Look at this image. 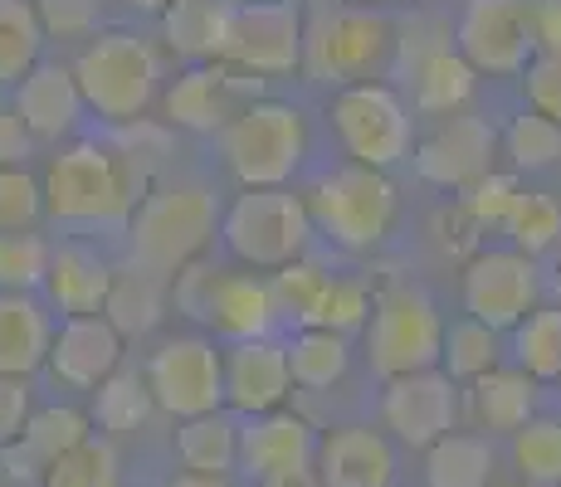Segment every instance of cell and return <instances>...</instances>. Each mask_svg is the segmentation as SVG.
I'll use <instances>...</instances> for the list:
<instances>
[{"label":"cell","instance_id":"obj_18","mask_svg":"<svg viewBox=\"0 0 561 487\" xmlns=\"http://www.w3.org/2000/svg\"><path fill=\"white\" fill-rule=\"evenodd\" d=\"M220 375H225V405L240 409V415L278 409L288 399V390H294L284 346L268 337L230 341V351H220Z\"/></svg>","mask_w":561,"mask_h":487},{"label":"cell","instance_id":"obj_23","mask_svg":"<svg viewBox=\"0 0 561 487\" xmlns=\"http://www.w3.org/2000/svg\"><path fill=\"white\" fill-rule=\"evenodd\" d=\"M107 283H113V264L83 240H64L49 244V268H45V288L49 302L64 317H79V312H103Z\"/></svg>","mask_w":561,"mask_h":487},{"label":"cell","instance_id":"obj_54","mask_svg":"<svg viewBox=\"0 0 561 487\" xmlns=\"http://www.w3.org/2000/svg\"><path fill=\"white\" fill-rule=\"evenodd\" d=\"M123 5H127V10H142V15H161L171 0H123Z\"/></svg>","mask_w":561,"mask_h":487},{"label":"cell","instance_id":"obj_22","mask_svg":"<svg viewBox=\"0 0 561 487\" xmlns=\"http://www.w3.org/2000/svg\"><path fill=\"white\" fill-rule=\"evenodd\" d=\"M396 453L376 429L347 425L318 443V483L322 487H391Z\"/></svg>","mask_w":561,"mask_h":487},{"label":"cell","instance_id":"obj_35","mask_svg":"<svg viewBox=\"0 0 561 487\" xmlns=\"http://www.w3.org/2000/svg\"><path fill=\"white\" fill-rule=\"evenodd\" d=\"M93 395H99L93 399V419H99L107 434H133L157 409L152 390H147V375H133V371H123V366H117Z\"/></svg>","mask_w":561,"mask_h":487},{"label":"cell","instance_id":"obj_10","mask_svg":"<svg viewBox=\"0 0 561 487\" xmlns=\"http://www.w3.org/2000/svg\"><path fill=\"white\" fill-rule=\"evenodd\" d=\"M220 63L244 79H278L304 63V10L294 0H244L230 15Z\"/></svg>","mask_w":561,"mask_h":487},{"label":"cell","instance_id":"obj_50","mask_svg":"<svg viewBox=\"0 0 561 487\" xmlns=\"http://www.w3.org/2000/svg\"><path fill=\"white\" fill-rule=\"evenodd\" d=\"M35 132L20 123L15 107H0V166H25L35 156Z\"/></svg>","mask_w":561,"mask_h":487},{"label":"cell","instance_id":"obj_17","mask_svg":"<svg viewBox=\"0 0 561 487\" xmlns=\"http://www.w3.org/2000/svg\"><path fill=\"white\" fill-rule=\"evenodd\" d=\"M45 366L73 390H99L107 375L123 366V337L103 312H79V317H64L59 332L49 337Z\"/></svg>","mask_w":561,"mask_h":487},{"label":"cell","instance_id":"obj_37","mask_svg":"<svg viewBox=\"0 0 561 487\" xmlns=\"http://www.w3.org/2000/svg\"><path fill=\"white\" fill-rule=\"evenodd\" d=\"M503 156L513 161V171H527V176H533V171H552L561 161V127L552 117L523 107V113L503 127Z\"/></svg>","mask_w":561,"mask_h":487},{"label":"cell","instance_id":"obj_38","mask_svg":"<svg viewBox=\"0 0 561 487\" xmlns=\"http://www.w3.org/2000/svg\"><path fill=\"white\" fill-rule=\"evenodd\" d=\"M45 487H117V453L113 443L89 434L79 449H69L64 459H54L45 473H39Z\"/></svg>","mask_w":561,"mask_h":487},{"label":"cell","instance_id":"obj_5","mask_svg":"<svg viewBox=\"0 0 561 487\" xmlns=\"http://www.w3.org/2000/svg\"><path fill=\"white\" fill-rule=\"evenodd\" d=\"M304 205H308L312 230H322L337 248H347V254H366V248L381 244L396 224V210H401L391 176L371 171V166H357V161L332 171V176H322Z\"/></svg>","mask_w":561,"mask_h":487},{"label":"cell","instance_id":"obj_19","mask_svg":"<svg viewBox=\"0 0 561 487\" xmlns=\"http://www.w3.org/2000/svg\"><path fill=\"white\" fill-rule=\"evenodd\" d=\"M312 453H318V439H312L308 419L288 415L284 405L250 415V425H240V468L250 473V483L308 468Z\"/></svg>","mask_w":561,"mask_h":487},{"label":"cell","instance_id":"obj_21","mask_svg":"<svg viewBox=\"0 0 561 487\" xmlns=\"http://www.w3.org/2000/svg\"><path fill=\"white\" fill-rule=\"evenodd\" d=\"M278 308H274V292H268V278H259L254 268L250 274H230L220 268L210 283V298H205V327L220 332L225 341H250V337H268L274 327Z\"/></svg>","mask_w":561,"mask_h":487},{"label":"cell","instance_id":"obj_12","mask_svg":"<svg viewBox=\"0 0 561 487\" xmlns=\"http://www.w3.org/2000/svg\"><path fill=\"white\" fill-rule=\"evenodd\" d=\"M147 390H152L157 409L176 419H196L225 405V375L220 351L205 337H171L161 341L147 361Z\"/></svg>","mask_w":561,"mask_h":487},{"label":"cell","instance_id":"obj_51","mask_svg":"<svg viewBox=\"0 0 561 487\" xmlns=\"http://www.w3.org/2000/svg\"><path fill=\"white\" fill-rule=\"evenodd\" d=\"M537 54H561V0H533Z\"/></svg>","mask_w":561,"mask_h":487},{"label":"cell","instance_id":"obj_42","mask_svg":"<svg viewBox=\"0 0 561 487\" xmlns=\"http://www.w3.org/2000/svg\"><path fill=\"white\" fill-rule=\"evenodd\" d=\"M513 459L527 483H561V419H527L513 434Z\"/></svg>","mask_w":561,"mask_h":487},{"label":"cell","instance_id":"obj_28","mask_svg":"<svg viewBox=\"0 0 561 487\" xmlns=\"http://www.w3.org/2000/svg\"><path fill=\"white\" fill-rule=\"evenodd\" d=\"M410 79H415V107L420 113H435V117H449V113H463L473 97V79L479 73L459 59V49L439 45L430 54H420L410 63Z\"/></svg>","mask_w":561,"mask_h":487},{"label":"cell","instance_id":"obj_33","mask_svg":"<svg viewBox=\"0 0 561 487\" xmlns=\"http://www.w3.org/2000/svg\"><path fill=\"white\" fill-rule=\"evenodd\" d=\"M89 415L73 405H49V409H35V415L25 419V429H20V453H25L30 463H35L39 473L49 468L54 459H64L69 449H79L83 439H89Z\"/></svg>","mask_w":561,"mask_h":487},{"label":"cell","instance_id":"obj_36","mask_svg":"<svg viewBox=\"0 0 561 487\" xmlns=\"http://www.w3.org/2000/svg\"><path fill=\"white\" fill-rule=\"evenodd\" d=\"M517 371L533 381H561V308H533L513 327Z\"/></svg>","mask_w":561,"mask_h":487},{"label":"cell","instance_id":"obj_46","mask_svg":"<svg viewBox=\"0 0 561 487\" xmlns=\"http://www.w3.org/2000/svg\"><path fill=\"white\" fill-rule=\"evenodd\" d=\"M35 15H39V30L45 39H89L99 35V20H103V5L99 0H35Z\"/></svg>","mask_w":561,"mask_h":487},{"label":"cell","instance_id":"obj_49","mask_svg":"<svg viewBox=\"0 0 561 487\" xmlns=\"http://www.w3.org/2000/svg\"><path fill=\"white\" fill-rule=\"evenodd\" d=\"M30 419V385L25 375H0V449L20 439Z\"/></svg>","mask_w":561,"mask_h":487},{"label":"cell","instance_id":"obj_16","mask_svg":"<svg viewBox=\"0 0 561 487\" xmlns=\"http://www.w3.org/2000/svg\"><path fill=\"white\" fill-rule=\"evenodd\" d=\"M250 97H259V79L215 63H191L176 83L167 89V127L181 132H220Z\"/></svg>","mask_w":561,"mask_h":487},{"label":"cell","instance_id":"obj_34","mask_svg":"<svg viewBox=\"0 0 561 487\" xmlns=\"http://www.w3.org/2000/svg\"><path fill=\"white\" fill-rule=\"evenodd\" d=\"M45 54V30H39L35 0H0V83L15 89Z\"/></svg>","mask_w":561,"mask_h":487},{"label":"cell","instance_id":"obj_55","mask_svg":"<svg viewBox=\"0 0 561 487\" xmlns=\"http://www.w3.org/2000/svg\"><path fill=\"white\" fill-rule=\"evenodd\" d=\"M347 5H366V10H386V5H405V0H347Z\"/></svg>","mask_w":561,"mask_h":487},{"label":"cell","instance_id":"obj_39","mask_svg":"<svg viewBox=\"0 0 561 487\" xmlns=\"http://www.w3.org/2000/svg\"><path fill=\"white\" fill-rule=\"evenodd\" d=\"M439 361H445L449 381H473V375L499 366V332H489L483 322H459L449 327V337L439 341Z\"/></svg>","mask_w":561,"mask_h":487},{"label":"cell","instance_id":"obj_32","mask_svg":"<svg viewBox=\"0 0 561 487\" xmlns=\"http://www.w3.org/2000/svg\"><path fill=\"white\" fill-rule=\"evenodd\" d=\"M284 356H288V375H294L298 390H332L352 366L347 337L328 327H304L284 346Z\"/></svg>","mask_w":561,"mask_h":487},{"label":"cell","instance_id":"obj_2","mask_svg":"<svg viewBox=\"0 0 561 487\" xmlns=\"http://www.w3.org/2000/svg\"><path fill=\"white\" fill-rule=\"evenodd\" d=\"M45 195V214L73 230H103V224H123L137 205V186L113 156L107 142H69L45 166L39 181Z\"/></svg>","mask_w":561,"mask_h":487},{"label":"cell","instance_id":"obj_30","mask_svg":"<svg viewBox=\"0 0 561 487\" xmlns=\"http://www.w3.org/2000/svg\"><path fill=\"white\" fill-rule=\"evenodd\" d=\"M103 142L113 147L117 161H123V171L133 176L137 195L152 190L157 176L167 171V161H171V127L167 123H152L147 113L133 117V123H113Z\"/></svg>","mask_w":561,"mask_h":487},{"label":"cell","instance_id":"obj_8","mask_svg":"<svg viewBox=\"0 0 561 487\" xmlns=\"http://www.w3.org/2000/svg\"><path fill=\"white\" fill-rule=\"evenodd\" d=\"M391 25H386L376 10L366 5H337L322 10L312 25H304V63L312 83H332V89H347V83L376 79L386 59H391Z\"/></svg>","mask_w":561,"mask_h":487},{"label":"cell","instance_id":"obj_15","mask_svg":"<svg viewBox=\"0 0 561 487\" xmlns=\"http://www.w3.org/2000/svg\"><path fill=\"white\" fill-rule=\"evenodd\" d=\"M381 419L410 449H430L439 434H449L459 425V385L439 366L391 375L381 395Z\"/></svg>","mask_w":561,"mask_h":487},{"label":"cell","instance_id":"obj_26","mask_svg":"<svg viewBox=\"0 0 561 487\" xmlns=\"http://www.w3.org/2000/svg\"><path fill=\"white\" fill-rule=\"evenodd\" d=\"M167 298H171V278L147 274V268L127 264L113 268V283L103 298V317L117 327V337H147L161 317H167Z\"/></svg>","mask_w":561,"mask_h":487},{"label":"cell","instance_id":"obj_57","mask_svg":"<svg viewBox=\"0 0 561 487\" xmlns=\"http://www.w3.org/2000/svg\"><path fill=\"white\" fill-rule=\"evenodd\" d=\"M240 5H244V0H240Z\"/></svg>","mask_w":561,"mask_h":487},{"label":"cell","instance_id":"obj_13","mask_svg":"<svg viewBox=\"0 0 561 487\" xmlns=\"http://www.w3.org/2000/svg\"><path fill=\"white\" fill-rule=\"evenodd\" d=\"M463 308L489 332H513L537 308V264L523 248H479L463 264Z\"/></svg>","mask_w":561,"mask_h":487},{"label":"cell","instance_id":"obj_24","mask_svg":"<svg viewBox=\"0 0 561 487\" xmlns=\"http://www.w3.org/2000/svg\"><path fill=\"white\" fill-rule=\"evenodd\" d=\"M54 322L35 292H0V375H35L49 356Z\"/></svg>","mask_w":561,"mask_h":487},{"label":"cell","instance_id":"obj_45","mask_svg":"<svg viewBox=\"0 0 561 487\" xmlns=\"http://www.w3.org/2000/svg\"><path fill=\"white\" fill-rule=\"evenodd\" d=\"M45 214L39 181L25 166H0V230H35Z\"/></svg>","mask_w":561,"mask_h":487},{"label":"cell","instance_id":"obj_52","mask_svg":"<svg viewBox=\"0 0 561 487\" xmlns=\"http://www.w3.org/2000/svg\"><path fill=\"white\" fill-rule=\"evenodd\" d=\"M254 487H322V483L312 478L308 468H298V473H278V478H264V483H254Z\"/></svg>","mask_w":561,"mask_h":487},{"label":"cell","instance_id":"obj_11","mask_svg":"<svg viewBox=\"0 0 561 487\" xmlns=\"http://www.w3.org/2000/svg\"><path fill=\"white\" fill-rule=\"evenodd\" d=\"M455 49L473 73L513 79L537 54L533 0H469L455 25Z\"/></svg>","mask_w":561,"mask_h":487},{"label":"cell","instance_id":"obj_20","mask_svg":"<svg viewBox=\"0 0 561 487\" xmlns=\"http://www.w3.org/2000/svg\"><path fill=\"white\" fill-rule=\"evenodd\" d=\"M10 107H15L20 123L35 132V142H59V137H69L73 127H79V117L89 113L79 83H73V69L45 63V59L15 83V103Z\"/></svg>","mask_w":561,"mask_h":487},{"label":"cell","instance_id":"obj_40","mask_svg":"<svg viewBox=\"0 0 561 487\" xmlns=\"http://www.w3.org/2000/svg\"><path fill=\"white\" fill-rule=\"evenodd\" d=\"M503 230L513 234V248H523V254H542V248H552L561 240V205L552 200V195L517 190Z\"/></svg>","mask_w":561,"mask_h":487},{"label":"cell","instance_id":"obj_48","mask_svg":"<svg viewBox=\"0 0 561 487\" xmlns=\"http://www.w3.org/2000/svg\"><path fill=\"white\" fill-rule=\"evenodd\" d=\"M523 93L527 107L542 117H552L561 127V54H533L523 69Z\"/></svg>","mask_w":561,"mask_h":487},{"label":"cell","instance_id":"obj_29","mask_svg":"<svg viewBox=\"0 0 561 487\" xmlns=\"http://www.w3.org/2000/svg\"><path fill=\"white\" fill-rule=\"evenodd\" d=\"M176 453L186 473H210V478H230L240 468V425L220 409L196 419H181L176 429Z\"/></svg>","mask_w":561,"mask_h":487},{"label":"cell","instance_id":"obj_43","mask_svg":"<svg viewBox=\"0 0 561 487\" xmlns=\"http://www.w3.org/2000/svg\"><path fill=\"white\" fill-rule=\"evenodd\" d=\"M366 312H371V292H366L357 278H328L308 327H328V332H342V337H347L352 327L366 322Z\"/></svg>","mask_w":561,"mask_h":487},{"label":"cell","instance_id":"obj_47","mask_svg":"<svg viewBox=\"0 0 561 487\" xmlns=\"http://www.w3.org/2000/svg\"><path fill=\"white\" fill-rule=\"evenodd\" d=\"M513 200H517V181L503 176V171H489V176H479L469 186V195H463V214H469L479 230L483 224H503L513 210Z\"/></svg>","mask_w":561,"mask_h":487},{"label":"cell","instance_id":"obj_41","mask_svg":"<svg viewBox=\"0 0 561 487\" xmlns=\"http://www.w3.org/2000/svg\"><path fill=\"white\" fill-rule=\"evenodd\" d=\"M45 268L49 244L35 230H0V292H35Z\"/></svg>","mask_w":561,"mask_h":487},{"label":"cell","instance_id":"obj_4","mask_svg":"<svg viewBox=\"0 0 561 487\" xmlns=\"http://www.w3.org/2000/svg\"><path fill=\"white\" fill-rule=\"evenodd\" d=\"M73 83L83 93V107L93 117H103L107 127L133 123L157 97V83H161L157 49L142 35H133V30H99V35H89L79 59H73Z\"/></svg>","mask_w":561,"mask_h":487},{"label":"cell","instance_id":"obj_6","mask_svg":"<svg viewBox=\"0 0 561 487\" xmlns=\"http://www.w3.org/2000/svg\"><path fill=\"white\" fill-rule=\"evenodd\" d=\"M220 240L254 274H274V268L294 264V258H304L312 240L304 195H294L288 186L234 195L220 220Z\"/></svg>","mask_w":561,"mask_h":487},{"label":"cell","instance_id":"obj_53","mask_svg":"<svg viewBox=\"0 0 561 487\" xmlns=\"http://www.w3.org/2000/svg\"><path fill=\"white\" fill-rule=\"evenodd\" d=\"M171 487H230V483L210 478V473H181V478H171Z\"/></svg>","mask_w":561,"mask_h":487},{"label":"cell","instance_id":"obj_44","mask_svg":"<svg viewBox=\"0 0 561 487\" xmlns=\"http://www.w3.org/2000/svg\"><path fill=\"white\" fill-rule=\"evenodd\" d=\"M322 283H328V274H322L318 264L294 258V264L274 268V283H268V292H274V308L278 312H288V317H298L308 327L312 308H318V298H322Z\"/></svg>","mask_w":561,"mask_h":487},{"label":"cell","instance_id":"obj_31","mask_svg":"<svg viewBox=\"0 0 561 487\" xmlns=\"http://www.w3.org/2000/svg\"><path fill=\"white\" fill-rule=\"evenodd\" d=\"M425 478L430 487H489L493 478V449L483 434H439L425 449Z\"/></svg>","mask_w":561,"mask_h":487},{"label":"cell","instance_id":"obj_7","mask_svg":"<svg viewBox=\"0 0 561 487\" xmlns=\"http://www.w3.org/2000/svg\"><path fill=\"white\" fill-rule=\"evenodd\" d=\"M439 341H445V322H439L425 288L391 283L371 298V312H366V361H371V371L381 381L439 366Z\"/></svg>","mask_w":561,"mask_h":487},{"label":"cell","instance_id":"obj_1","mask_svg":"<svg viewBox=\"0 0 561 487\" xmlns=\"http://www.w3.org/2000/svg\"><path fill=\"white\" fill-rule=\"evenodd\" d=\"M215 230V195L205 186H152L137 195L127 214V254L147 274H181L186 264L205 258Z\"/></svg>","mask_w":561,"mask_h":487},{"label":"cell","instance_id":"obj_9","mask_svg":"<svg viewBox=\"0 0 561 487\" xmlns=\"http://www.w3.org/2000/svg\"><path fill=\"white\" fill-rule=\"evenodd\" d=\"M328 117H332L342 147H347V156L357 161V166L391 171L396 161H405L410 113H405V103L396 89H386V83H376V79L347 83V89L332 93Z\"/></svg>","mask_w":561,"mask_h":487},{"label":"cell","instance_id":"obj_27","mask_svg":"<svg viewBox=\"0 0 561 487\" xmlns=\"http://www.w3.org/2000/svg\"><path fill=\"white\" fill-rule=\"evenodd\" d=\"M537 381L527 371H483L469 381V419L489 434H517L533 419Z\"/></svg>","mask_w":561,"mask_h":487},{"label":"cell","instance_id":"obj_56","mask_svg":"<svg viewBox=\"0 0 561 487\" xmlns=\"http://www.w3.org/2000/svg\"><path fill=\"white\" fill-rule=\"evenodd\" d=\"M493 487H527V483H493Z\"/></svg>","mask_w":561,"mask_h":487},{"label":"cell","instance_id":"obj_14","mask_svg":"<svg viewBox=\"0 0 561 487\" xmlns=\"http://www.w3.org/2000/svg\"><path fill=\"white\" fill-rule=\"evenodd\" d=\"M493 151H499V132L473 113H449L420 137L415 147V171L420 181L439 190H469L479 176L493 171Z\"/></svg>","mask_w":561,"mask_h":487},{"label":"cell","instance_id":"obj_25","mask_svg":"<svg viewBox=\"0 0 561 487\" xmlns=\"http://www.w3.org/2000/svg\"><path fill=\"white\" fill-rule=\"evenodd\" d=\"M234 0H171L161 10V39L171 54L191 63H215L230 35Z\"/></svg>","mask_w":561,"mask_h":487},{"label":"cell","instance_id":"obj_3","mask_svg":"<svg viewBox=\"0 0 561 487\" xmlns=\"http://www.w3.org/2000/svg\"><path fill=\"white\" fill-rule=\"evenodd\" d=\"M225 166L244 190H278L298 176L308 156V123L294 103L250 97L230 123L220 127Z\"/></svg>","mask_w":561,"mask_h":487}]
</instances>
